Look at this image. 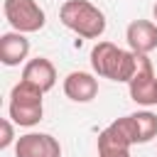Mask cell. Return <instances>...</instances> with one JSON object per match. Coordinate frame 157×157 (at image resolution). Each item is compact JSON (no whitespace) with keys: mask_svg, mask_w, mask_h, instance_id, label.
Listing matches in <instances>:
<instances>
[{"mask_svg":"<svg viewBox=\"0 0 157 157\" xmlns=\"http://www.w3.org/2000/svg\"><path fill=\"white\" fill-rule=\"evenodd\" d=\"M91 69L103 78L130 83L137 69V54L130 49H120L113 42H96L91 49Z\"/></svg>","mask_w":157,"mask_h":157,"instance_id":"1","label":"cell"},{"mask_svg":"<svg viewBox=\"0 0 157 157\" xmlns=\"http://www.w3.org/2000/svg\"><path fill=\"white\" fill-rule=\"evenodd\" d=\"M59 20L83 39H98L105 32V15L88 0H66L59 7Z\"/></svg>","mask_w":157,"mask_h":157,"instance_id":"2","label":"cell"},{"mask_svg":"<svg viewBox=\"0 0 157 157\" xmlns=\"http://www.w3.org/2000/svg\"><path fill=\"white\" fill-rule=\"evenodd\" d=\"M44 91L37 86L27 83L20 78V83L12 86L10 91V105H7V118L20 125V128H32L44 118V103H42Z\"/></svg>","mask_w":157,"mask_h":157,"instance_id":"3","label":"cell"},{"mask_svg":"<svg viewBox=\"0 0 157 157\" xmlns=\"http://www.w3.org/2000/svg\"><path fill=\"white\" fill-rule=\"evenodd\" d=\"M2 12L12 29L22 34L39 32L47 22V15L37 0H2Z\"/></svg>","mask_w":157,"mask_h":157,"instance_id":"4","label":"cell"},{"mask_svg":"<svg viewBox=\"0 0 157 157\" xmlns=\"http://www.w3.org/2000/svg\"><path fill=\"white\" fill-rule=\"evenodd\" d=\"M128 91L137 105H145V108L157 105V76L147 54H137V69L128 83Z\"/></svg>","mask_w":157,"mask_h":157,"instance_id":"5","label":"cell"},{"mask_svg":"<svg viewBox=\"0 0 157 157\" xmlns=\"http://www.w3.org/2000/svg\"><path fill=\"white\" fill-rule=\"evenodd\" d=\"M113 125L130 140V145H145L157 137V115L150 110H137L113 120Z\"/></svg>","mask_w":157,"mask_h":157,"instance_id":"6","label":"cell"},{"mask_svg":"<svg viewBox=\"0 0 157 157\" xmlns=\"http://www.w3.org/2000/svg\"><path fill=\"white\" fill-rule=\"evenodd\" d=\"M15 157H61V145L49 132H27L17 137Z\"/></svg>","mask_w":157,"mask_h":157,"instance_id":"7","label":"cell"},{"mask_svg":"<svg viewBox=\"0 0 157 157\" xmlns=\"http://www.w3.org/2000/svg\"><path fill=\"white\" fill-rule=\"evenodd\" d=\"M125 39L130 52L150 54L152 49H157V25L150 20H132L125 29Z\"/></svg>","mask_w":157,"mask_h":157,"instance_id":"8","label":"cell"},{"mask_svg":"<svg viewBox=\"0 0 157 157\" xmlns=\"http://www.w3.org/2000/svg\"><path fill=\"white\" fill-rule=\"evenodd\" d=\"M64 93L74 103H88L98 96V78L88 71H71L64 78Z\"/></svg>","mask_w":157,"mask_h":157,"instance_id":"9","label":"cell"},{"mask_svg":"<svg viewBox=\"0 0 157 157\" xmlns=\"http://www.w3.org/2000/svg\"><path fill=\"white\" fill-rule=\"evenodd\" d=\"M22 81H27V83H32V86H37L39 91H52L54 88V83H56V69H54V64L47 59V56H34V59H29L27 64H25V69H22Z\"/></svg>","mask_w":157,"mask_h":157,"instance_id":"10","label":"cell"},{"mask_svg":"<svg viewBox=\"0 0 157 157\" xmlns=\"http://www.w3.org/2000/svg\"><path fill=\"white\" fill-rule=\"evenodd\" d=\"M29 54V39L22 32H5L0 37V61L5 66H20Z\"/></svg>","mask_w":157,"mask_h":157,"instance_id":"11","label":"cell"},{"mask_svg":"<svg viewBox=\"0 0 157 157\" xmlns=\"http://www.w3.org/2000/svg\"><path fill=\"white\" fill-rule=\"evenodd\" d=\"M12 120L10 118H5L2 123H0V128H2V137H0V150H7L12 142H15V130H12Z\"/></svg>","mask_w":157,"mask_h":157,"instance_id":"12","label":"cell"},{"mask_svg":"<svg viewBox=\"0 0 157 157\" xmlns=\"http://www.w3.org/2000/svg\"><path fill=\"white\" fill-rule=\"evenodd\" d=\"M98 157H130V152H103Z\"/></svg>","mask_w":157,"mask_h":157,"instance_id":"13","label":"cell"},{"mask_svg":"<svg viewBox=\"0 0 157 157\" xmlns=\"http://www.w3.org/2000/svg\"><path fill=\"white\" fill-rule=\"evenodd\" d=\"M152 15H155V20H157V2H155V7H152Z\"/></svg>","mask_w":157,"mask_h":157,"instance_id":"14","label":"cell"}]
</instances>
